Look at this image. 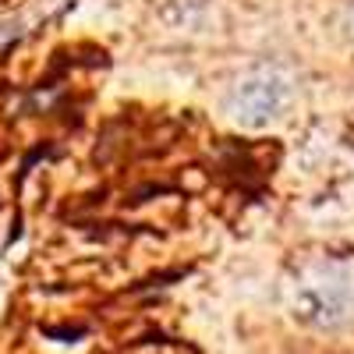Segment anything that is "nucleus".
<instances>
[{"label": "nucleus", "mask_w": 354, "mask_h": 354, "mask_svg": "<svg viewBox=\"0 0 354 354\" xmlns=\"http://www.w3.org/2000/svg\"><path fill=\"white\" fill-rule=\"evenodd\" d=\"M290 103V78L273 68H259L238 82L230 96V113L245 128H266L287 110Z\"/></svg>", "instance_id": "obj_2"}, {"label": "nucleus", "mask_w": 354, "mask_h": 354, "mask_svg": "<svg viewBox=\"0 0 354 354\" xmlns=\"http://www.w3.org/2000/svg\"><path fill=\"white\" fill-rule=\"evenodd\" d=\"M287 312L315 333L354 326V262L312 259L287 283Z\"/></svg>", "instance_id": "obj_1"}]
</instances>
